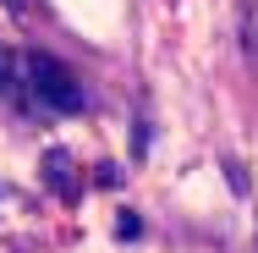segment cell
Instances as JSON below:
<instances>
[{
    "label": "cell",
    "instance_id": "cell-1",
    "mask_svg": "<svg viewBox=\"0 0 258 253\" xmlns=\"http://www.w3.org/2000/svg\"><path fill=\"white\" fill-rule=\"evenodd\" d=\"M17 83H22V99L39 105V110H55V116H77L83 110V83L66 72L60 55H44V50L17 55Z\"/></svg>",
    "mask_w": 258,
    "mask_h": 253
},
{
    "label": "cell",
    "instance_id": "cell-2",
    "mask_svg": "<svg viewBox=\"0 0 258 253\" xmlns=\"http://www.w3.org/2000/svg\"><path fill=\"white\" fill-rule=\"evenodd\" d=\"M44 182H50L60 198H77V171H72V154H66V149L44 154Z\"/></svg>",
    "mask_w": 258,
    "mask_h": 253
},
{
    "label": "cell",
    "instance_id": "cell-3",
    "mask_svg": "<svg viewBox=\"0 0 258 253\" xmlns=\"http://www.w3.org/2000/svg\"><path fill=\"white\" fill-rule=\"evenodd\" d=\"M236 33H242V55H253V61H258V0H247V6H242Z\"/></svg>",
    "mask_w": 258,
    "mask_h": 253
},
{
    "label": "cell",
    "instance_id": "cell-4",
    "mask_svg": "<svg viewBox=\"0 0 258 253\" xmlns=\"http://www.w3.org/2000/svg\"><path fill=\"white\" fill-rule=\"evenodd\" d=\"M0 99H22V83H17V55H6V44H0Z\"/></svg>",
    "mask_w": 258,
    "mask_h": 253
},
{
    "label": "cell",
    "instance_id": "cell-5",
    "mask_svg": "<svg viewBox=\"0 0 258 253\" xmlns=\"http://www.w3.org/2000/svg\"><path fill=\"white\" fill-rule=\"evenodd\" d=\"M115 231H121V242H138V237H143V220H138L132 209H121V215H115Z\"/></svg>",
    "mask_w": 258,
    "mask_h": 253
},
{
    "label": "cell",
    "instance_id": "cell-6",
    "mask_svg": "<svg viewBox=\"0 0 258 253\" xmlns=\"http://www.w3.org/2000/svg\"><path fill=\"white\" fill-rule=\"evenodd\" d=\"M6 6H17V11H28V6H33V0H6Z\"/></svg>",
    "mask_w": 258,
    "mask_h": 253
}]
</instances>
